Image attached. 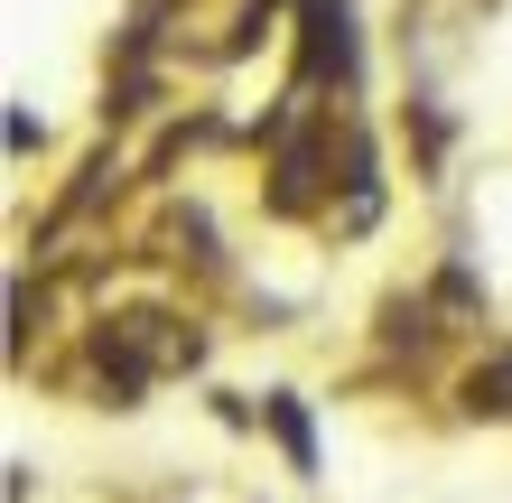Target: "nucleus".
I'll return each mask as SVG.
<instances>
[{"label":"nucleus","instance_id":"obj_2","mask_svg":"<svg viewBox=\"0 0 512 503\" xmlns=\"http://www.w3.org/2000/svg\"><path fill=\"white\" fill-rule=\"evenodd\" d=\"M298 84H354V19H345V0H308V10H298Z\"/></svg>","mask_w":512,"mask_h":503},{"label":"nucleus","instance_id":"obj_1","mask_svg":"<svg viewBox=\"0 0 512 503\" xmlns=\"http://www.w3.org/2000/svg\"><path fill=\"white\" fill-rule=\"evenodd\" d=\"M196 354H205V336L177 327V317H112V327L94 336V364H103V392L112 401H131V392H149V382L187 373Z\"/></svg>","mask_w":512,"mask_h":503},{"label":"nucleus","instance_id":"obj_3","mask_svg":"<svg viewBox=\"0 0 512 503\" xmlns=\"http://www.w3.org/2000/svg\"><path fill=\"white\" fill-rule=\"evenodd\" d=\"M466 410L475 420H512V345H494L485 364L466 373Z\"/></svg>","mask_w":512,"mask_h":503},{"label":"nucleus","instance_id":"obj_4","mask_svg":"<svg viewBox=\"0 0 512 503\" xmlns=\"http://www.w3.org/2000/svg\"><path fill=\"white\" fill-rule=\"evenodd\" d=\"M261 420H270V438H280V448H289V466H298V476H308V466H317L308 410H298V401H261Z\"/></svg>","mask_w":512,"mask_h":503}]
</instances>
